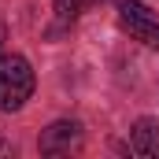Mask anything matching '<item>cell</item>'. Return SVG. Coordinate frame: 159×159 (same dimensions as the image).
<instances>
[{
	"instance_id": "277c9868",
	"label": "cell",
	"mask_w": 159,
	"mask_h": 159,
	"mask_svg": "<svg viewBox=\"0 0 159 159\" xmlns=\"http://www.w3.org/2000/svg\"><path fill=\"white\" fill-rule=\"evenodd\" d=\"M129 148L141 159H159V119H137L133 122Z\"/></svg>"
},
{
	"instance_id": "5b68a950",
	"label": "cell",
	"mask_w": 159,
	"mask_h": 159,
	"mask_svg": "<svg viewBox=\"0 0 159 159\" xmlns=\"http://www.w3.org/2000/svg\"><path fill=\"white\" fill-rule=\"evenodd\" d=\"M56 4V15H59V22H74V15H78L81 0H52Z\"/></svg>"
},
{
	"instance_id": "6da1fadb",
	"label": "cell",
	"mask_w": 159,
	"mask_h": 159,
	"mask_svg": "<svg viewBox=\"0 0 159 159\" xmlns=\"http://www.w3.org/2000/svg\"><path fill=\"white\" fill-rule=\"evenodd\" d=\"M34 93V70L26 56H0V111H19Z\"/></svg>"
},
{
	"instance_id": "7a4b0ae2",
	"label": "cell",
	"mask_w": 159,
	"mask_h": 159,
	"mask_svg": "<svg viewBox=\"0 0 159 159\" xmlns=\"http://www.w3.org/2000/svg\"><path fill=\"white\" fill-rule=\"evenodd\" d=\"M119 19H122V26L129 30L133 41H141V44H148V48H159V22L148 15L144 4H137V0H119Z\"/></svg>"
},
{
	"instance_id": "3957f363",
	"label": "cell",
	"mask_w": 159,
	"mask_h": 159,
	"mask_svg": "<svg viewBox=\"0 0 159 159\" xmlns=\"http://www.w3.org/2000/svg\"><path fill=\"white\" fill-rule=\"evenodd\" d=\"M81 148V126L70 119L52 122L48 129H41V152L44 156H70Z\"/></svg>"
}]
</instances>
